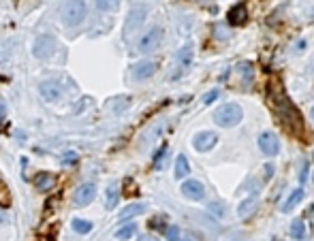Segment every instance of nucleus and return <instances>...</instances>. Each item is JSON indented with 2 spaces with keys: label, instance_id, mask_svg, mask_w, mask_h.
Listing matches in <instances>:
<instances>
[{
  "label": "nucleus",
  "instance_id": "4",
  "mask_svg": "<svg viewBox=\"0 0 314 241\" xmlns=\"http://www.w3.org/2000/svg\"><path fill=\"white\" fill-rule=\"evenodd\" d=\"M32 54L39 60H47L56 54V38L52 34H39L32 43Z\"/></svg>",
  "mask_w": 314,
  "mask_h": 241
},
{
  "label": "nucleus",
  "instance_id": "6",
  "mask_svg": "<svg viewBox=\"0 0 314 241\" xmlns=\"http://www.w3.org/2000/svg\"><path fill=\"white\" fill-rule=\"evenodd\" d=\"M146 15H148V9H146L143 4L133 6L131 13H128V18H126V24H124V34L131 36L133 32L139 30L141 24H143V20H146Z\"/></svg>",
  "mask_w": 314,
  "mask_h": 241
},
{
  "label": "nucleus",
  "instance_id": "19",
  "mask_svg": "<svg viewBox=\"0 0 314 241\" xmlns=\"http://www.w3.org/2000/svg\"><path fill=\"white\" fill-rule=\"evenodd\" d=\"M143 212H146V205H143V203H135V205L124 207V210L120 212L118 218H120V220H128V218H135V216H139V214H143Z\"/></svg>",
  "mask_w": 314,
  "mask_h": 241
},
{
  "label": "nucleus",
  "instance_id": "13",
  "mask_svg": "<svg viewBox=\"0 0 314 241\" xmlns=\"http://www.w3.org/2000/svg\"><path fill=\"white\" fill-rule=\"evenodd\" d=\"M256 207H259V198H256V194H252V196H248V198H244L239 203V207H237V216L241 220H248L250 216L256 212Z\"/></svg>",
  "mask_w": 314,
  "mask_h": 241
},
{
  "label": "nucleus",
  "instance_id": "7",
  "mask_svg": "<svg viewBox=\"0 0 314 241\" xmlns=\"http://www.w3.org/2000/svg\"><path fill=\"white\" fill-rule=\"evenodd\" d=\"M94 196H96V186L92 182H88V184H82V186L75 190L73 203H75V207H86V205L92 203Z\"/></svg>",
  "mask_w": 314,
  "mask_h": 241
},
{
  "label": "nucleus",
  "instance_id": "29",
  "mask_svg": "<svg viewBox=\"0 0 314 241\" xmlns=\"http://www.w3.org/2000/svg\"><path fill=\"white\" fill-rule=\"evenodd\" d=\"M165 154H167V146H163V148H160V150L156 152V156H154V166H160V164H163Z\"/></svg>",
  "mask_w": 314,
  "mask_h": 241
},
{
  "label": "nucleus",
  "instance_id": "32",
  "mask_svg": "<svg viewBox=\"0 0 314 241\" xmlns=\"http://www.w3.org/2000/svg\"><path fill=\"white\" fill-rule=\"evenodd\" d=\"M137 241H158V239H156V237H150V235H141Z\"/></svg>",
  "mask_w": 314,
  "mask_h": 241
},
{
  "label": "nucleus",
  "instance_id": "21",
  "mask_svg": "<svg viewBox=\"0 0 314 241\" xmlns=\"http://www.w3.org/2000/svg\"><path fill=\"white\" fill-rule=\"evenodd\" d=\"M137 232V224H124V226H120L118 230H116V239H120V241H126V239H131L133 235Z\"/></svg>",
  "mask_w": 314,
  "mask_h": 241
},
{
  "label": "nucleus",
  "instance_id": "12",
  "mask_svg": "<svg viewBox=\"0 0 314 241\" xmlns=\"http://www.w3.org/2000/svg\"><path fill=\"white\" fill-rule=\"evenodd\" d=\"M182 194L186 196V198H190V200H201L205 196V188H203V184L201 182H197V180H186L182 184Z\"/></svg>",
  "mask_w": 314,
  "mask_h": 241
},
{
  "label": "nucleus",
  "instance_id": "2",
  "mask_svg": "<svg viewBox=\"0 0 314 241\" xmlns=\"http://www.w3.org/2000/svg\"><path fill=\"white\" fill-rule=\"evenodd\" d=\"M241 118H244V111L237 102H227V105H222L214 111V122L218 124L220 128H233L241 122Z\"/></svg>",
  "mask_w": 314,
  "mask_h": 241
},
{
  "label": "nucleus",
  "instance_id": "22",
  "mask_svg": "<svg viewBox=\"0 0 314 241\" xmlns=\"http://www.w3.org/2000/svg\"><path fill=\"white\" fill-rule=\"evenodd\" d=\"M192 47L186 45V47H182V50L178 52V62H180V68H186L188 64H190V58H192Z\"/></svg>",
  "mask_w": 314,
  "mask_h": 241
},
{
  "label": "nucleus",
  "instance_id": "24",
  "mask_svg": "<svg viewBox=\"0 0 314 241\" xmlns=\"http://www.w3.org/2000/svg\"><path fill=\"white\" fill-rule=\"evenodd\" d=\"M120 6V0H96V9L99 11H116Z\"/></svg>",
  "mask_w": 314,
  "mask_h": 241
},
{
  "label": "nucleus",
  "instance_id": "11",
  "mask_svg": "<svg viewBox=\"0 0 314 241\" xmlns=\"http://www.w3.org/2000/svg\"><path fill=\"white\" fill-rule=\"evenodd\" d=\"M156 62L154 60H141L137 62L135 66L131 68L133 70V79H137V82H143V79H150L152 75L156 73Z\"/></svg>",
  "mask_w": 314,
  "mask_h": 241
},
{
  "label": "nucleus",
  "instance_id": "1",
  "mask_svg": "<svg viewBox=\"0 0 314 241\" xmlns=\"http://www.w3.org/2000/svg\"><path fill=\"white\" fill-rule=\"evenodd\" d=\"M267 88H269L267 100H269V107H271L273 114H276V118L280 120V122H282V126L286 128L288 132L301 136V134H303V128H305L303 118H301V114H299V109L293 105V100L288 98V94L284 92L282 82L273 77Z\"/></svg>",
  "mask_w": 314,
  "mask_h": 241
},
{
  "label": "nucleus",
  "instance_id": "27",
  "mask_svg": "<svg viewBox=\"0 0 314 241\" xmlns=\"http://www.w3.org/2000/svg\"><path fill=\"white\" fill-rule=\"evenodd\" d=\"M11 205V194L5 186H0V207H9Z\"/></svg>",
  "mask_w": 314,
  "mask_h": 241
},
{
  "label": "nucleus",
  "instance_id": "16",
  "mask_svg": "<svg viewBox=\"0 0 314 241\" xmlns=\"http://www.w3.org/2000/svg\"><path fill=\"white\" fill-rule=\"evenodd\" d=\"M54 184H56V178L52 173H37V178H35V188L37 190L47 192V190L54 188Z\"/></svg>",
  "mask_w": 314,
  "mask_h": 241
},
{
  "label": "nucleus",
  "instance_id": "14",
  "mask_svg": "<svg viewBox=\"0 0 314 241\" xmlns=\"http://www.w3.org/2000/svg\"><path fill=\"white\" fill-rule=\"evenodd\" d=\"M227 20L231 26H241V24H246L248 20V13H246V6L244 4H235V6H231L229 13H227Z\"/></svg>",
  "mask_w": 314,
  "mask_h": 241
},
{
  "label": "nucleus",
  "instance_id": "23",
  "mask_svg": "<svg viewBox=\"0 0 314 241\" xmlns=\"http://www.w3.org/2000/svg\"><path fill=\"white\" fill-rule=\"evenodd\" d=\"M291 235H293L297 241H301V239L305 237V224H303L301 220H295V222L291 224Z\"/></svg>",
  "mask_w": 314,
  "mask_h": 241
},
{
  "label": "nucleus",
  "instance_id": "34",
  "mask_svg": "<svg viewBox=\"0 0 314 241\" xmlns=\"http://www.w3.org/2000/svg\"><path fill=\"white\" fill-rule=\"evenodd\" d=\"M180 241H192V239H190V237H184V239H180Z\"/></svg>",
  "mask_w": 314,
  "mask_h": 241
},
{
  "label": "nucleus",
  "instance_id": "10",
  "mask_svg": "<svg viewBox=\"0 0 314 241\" xmlns=\"http://www.w3.org/2000/svg\"><path fill=\"white\" fill-rule=\"evenodd\" d=\"M39 92L41 96L47 100V102H58L62 98V88L58 82H52V79H47V82H41L39 84Z\"/></svg>",
  "mask_w": 314,
  "mask_h": 241
},
{
  "label": "nucleus",
  "instance_id": "20",
  "mask_svg": "<svg viewBox=\"0 0 314 241\" xmlns=\"http://www.w3.org/2000/svg\"><path fill=\"white\" fill-rule=\"evenodd\" d=\"M71 226H73L75 232H79V235H88L92 228H94V224L90 220H82V218H75L73 222H71Z\"/></svg>",
  "mask_w": 314,
  "mask_h": 241
},
{
  "label": "nucleus",
  "instance_id": "28",
  "mask_svg": "<svg viewBox=\"0 0 314 241\" xmlns=\"http://www.w3.org/2000/svg\"><path fill=\"white\" fill-rule=\"evenodd\" d=\"M207 212H212L214 216H218V218H222V216L227 214V210H224L220 203H209V205H207Z\"/></svg>",
  "mask_w": 314,
  "mask_h": 241
},
{
  "label": "nucleus",
  "instance_id": "30",
  "mask_svg": "<svg viewBox=\"0 0 314 241\" xmlns=\"http://www.w3.org/2000/svg\"><path fill=\"white\" fill-rule=\"evenodd\" d=\"M62 162L64 164H75L77 162V154H75V152H67V154L62 156Z\"/></svg>",
  "mask_w": 314,
  "mask_h": 241
},
{
  "label": "nucleus",
  "instance_id": "35",
  "mask_svg": "<svg viewBox=\"0 0 314 241\" xmlns=\"http://www.w3.org/2000/svg\"><path fill=\"white\" fill-rule=\"evenodd\" d=\"M312 158H314V156H312ZM312 182H314V175H312Z\"/></svg>",
  "mask_w": 314,
  "mask_h": 241
},
{
  "label": "nucleus",
  "instance_id": "25",
  "mask_svg": "<svg viewBox=\"0 0 314 241\" xmlns=\"http://www.w3.org/2000/svg\"><path fill=\"white\" fill-rule=\"evenodd\" d=\"M239 73H241V79H244L246 84H250L252 82V64L250 62H241L239 64Z\"/></svg>",
  "mask_w": 314,
  "mask_h": 241
},
{
  "label": "nucleus",
  "instance_id": "9",
  "mask_svg": "<svg viewBox=\"0 0 314 241\" xmlns=\"http://www.w3.org/2000/svg\"><path fill=\"white\" fill-rule=\"evenodd\" d=\"M216 143H218V136H216V132H209V130H201L192 136V146H195L197 152H209Z\"/></svg>",
  "mask_w": 314,
  "mask_h": 241
},
{
  "label": "nucleus",
  "instance_id": "5",
  "mask_svg": "<svg viewBox=\"0 0 314 241\" xmlns=\"http://www.w3.org/2000/svg\"><path fill=\"white\" fill-rule=\"evenodd\" d=\"M160 43H163V28L154 26V28H150L146 34L139 38V43H137V50H139L141 54H152L154 50H158Z\"/></svg>",
  "mask_w": 314,
  "mask_h": 241
},
{
  "label": "nucleus",
  "instance_id": "15",
  "mask_svg": "<svg viewBox=\"0 0 314 241\" xmlns=\"http://www.w3.org/2000/svg\"><path fill=\"white\" fill-rule=\"evenodd\" d=\"M118 200H120V188L116 182H111L107 190H105V207H107V210H116Z\"/></svg>",
  "mask_w": 314,
  "mask_h": 241
},
{
  "label": "nucleus",
  "instance_id": "18",
  "mask_svg": "<svg viewBox=\"0 0 314 241\" xmlns=\"http://www.w3.org/2000/svg\"><path fill=\"white\" fill-rule=\"evenodd\" d=\"M303 198V190L301 188H295L291 194H288V198L284 200V205H282V212L288 214V212H293L295 210V205H299V200Z\"/></svg>",
  "mask_w": 314,
  "mask_h": 241
},
{
  "label": "nucleus",
  "instance_id": "31",
  "mask_svg": "<svg viewBox=\"0 0 314 241\" xmlns=\"http://www.w3.org/2000/svg\"><path fill=\"white\" fill-rule=\"evenodd\" d=\"M216 98H218V90H212V92H207L203 96V105H209V102H214Z\"/></svg>",
  "mask_w": 314,
  "mask_h": 241
},
{
  "label": "nucleus",
  "instance_id": "8",
  "mask_svg": "<svg viewBox=\"0 0 314 241\" xmlns=\"http://www.w3.org/2000/svg\"><path fill=\"white\" fill-rule=\"evenodd\" d=\"M259 148L265 156H276L278 152H280V141H278V136L269 132V130H265L259 134Z\"/></svg>",
  "mask_w": 314,
  "mask_h": 241
},
{
  "label": "nucleus",
  "instance_id": "3",
  "mask_svg": "<svg viewBox=\"0 0 314 241\" xmlns=\"http://www.w3.org/2000/svg\"><path fill=\"white\" fill-rule=\"evenodd\" d=\"M86 13H88L86 0H69L62 6V24L67 28H77L86 20Z\"/></svg>",
  "mask_w": 314,
  "mask_h": 241
},
{
  "label": "nucleus",
  "instance_id": "17",
  "mask_svg": "<svg viewBox=\"0 0 314 241\" xmlns=\"http://www.w3.org/2000/svg\"><path fill=\"white\" fill-rule=\"evenodd\" d=\"M188 173H190V164H188V158L184 156V154H180L178 158H175V171H173L175 180H184V178H186Z\"/></svg>",
  "mask_w": 314,
  "mask_h": 241
},
{
  "label": "nucleus",
  "instance_id": "33",
  "mask_svg": "<svg viewBox=\"0 0 314 241\" xmlns=\"http://www.w3.org/2000/svg\"><path fill=\"white\" fill-rule=\"evenodd\" d=\"M5 111H7V107H5V102H3V98H0V120L5 118Z\"/></svg>",
  "mask_w": 314,
  "mask_h": 241
},
{
  "label": "nucleus",
  "instance_id": "26",
  "mask_svg": "<svg viewBox=\"0 0 314 241\" xmlns=\"http://www.w3.org/2000/svg\"><path fill=\"white\" fill-rule=\"evenodd\" d=\"M165 237H167V241H180V228L175 226H167L165 228Z\"/></svg>",
  "mask_w": 314,
  "mask_h": 241
}]
</instances>
